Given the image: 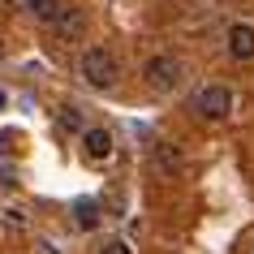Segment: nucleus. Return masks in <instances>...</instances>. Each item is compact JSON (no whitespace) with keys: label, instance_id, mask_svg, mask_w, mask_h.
<instances>
[{"label":"nucleus","instance_id":"obj_1","mask_svg":"<svg viewBox=\"0 0 254 254\" xmlns=\"http://www.w3.org/2000/svg\"><path fill=\"white\" fill-rule=\"evenodd\" d=\"M78 73L86 86H95V91H112L121 82V61L112 48H104V43H95V48H86L78 61Z\"/></svg>","mask_w":254,"mask_h":254},{"label":"nucleus","instance_id":"obj_2","mask_svg":"<svg viewBox=\"0 0 254 254\" xmlns=\"http://www.w3.org/2000/svg\"><path fill=\"white\" fill-rule=\"evenodd\" d=\"M142 78H147L151 91H177L181 78H186V65H181L173 52H155L147 65H142Z\"/></svg>","mask_w":254,"mask_h":254},{"label":"nucleus","instance_id":"obj_3","mask_svg":"<svg viewBox=\"0 0 254 254\" xmlns=\"http://www.w3.org/2000/svg\"><path fill=\"white\" fill-rule=\"evenodd\" d=\"M194 112L207 121H224L233 112V91H228L224 82H207L198 95H194Z\"/></svg>","mask_w":254,"mask_h":254},{"label":"nucleus","instance_id":"obj_4","mask_svg":"<svg viewBox=\"0 0 254 254\" xmlns=\"http://www.w3.org/2000/svg\"><path fill=\"white\" fill-rule=\"evenodd\" d=\"M112 151H117V138H112V129H104V125L82 129V155H86V164H104V160H112Z\"/></svg>","mask_w":254,"mask_h":254},{"label":"nucleus","instance_id":"obj_5","mask_svg":"<svg viewBox=\"0 0 254 254\" xmlns=\"http://www.w3.org/2000/svg\"><path fill=\"white\" fill-rule=\"evenodd\" d=\"M228 56L233 61H254V26L250 22H233L228 26Z\"/></svg>","mask_w":254,"mask_h":254},{"label":"nucleus","instance_id":"obj_6","mask_svg":"<svg viewBox=\"0 0 254 254\" xmlns=\"http://www.w3.org/2000/svg\"><path fill=\"white\" fill-rule=\"evenodd\" d=\"M56 35L61 39H82L86 35V13H82L78 4H65V13L56 17Z\"/></svg>","mask_w":254,"mask_h":254},{"label":"nucleus","instance_id":"obj_7","mask_svg":"<svg viewBox=\"0 0 254 254\" xmlns=\"http://www.w3.org/2000/svg\"><path fill=\"white\" fill-rule=\"evenodd\" d=\"M26 13L43 26H56V17L65 13V0H26Z\"/></svg>","mask_w":254,"mask_h":254},{"label":"nucleus","instance_id":"obj_8","mask_svg":"<svg viewBox=\"0 0 254 254\" xmlns=\"http://www.w3.org/2000/svg\"><path fill=\"white\" fill-rule=\"evenodd\" d=\"M99 220H104V215H99V202H95V198H78V202H73V224H78L82 233L99 228Z\"/></svg>","mask_w":254,"mask_h":254},{"label":"nucleus","instance_id":"obj_9","mask_svg":"<svg viewBox=\"0 0 254 254\" xmlns=\"http://www.w3.org/2000/svg\"><path fill=\"white\" fill-rule=\"evenodd\" d=\"M181 164H186V160H181V151H177L173 142H155V168H160L164 177H177V173H181Z\"/></svg>","mask_w":254,"mask_h":254},{"label":"nucleus","instance_id":"obj_10","mask_svg":"<svg viewBox=\"0 0 254 254\" xmlns=\"http://www.w3.org/2000/svg\"><path fill=\"white\" fill-rule=\"evenodd\" d=\"M56 121H61V129H82V108L78 104H65L61 112H56Z\"/></svg>","mask_w":254,"mask_h":254},{"label":"nucleus","instance_id":"obj_11","mask_svg":"<svg viewBox=\"0 0 254 254\" xmlns=\"http://www.w3.org/2000/svg\"><path fill=\"white\" fill-rule=\"evenodd\" d=\"M99 254H134V250H129V241H104V246H99Z\"/></svg>","mask_w":254,"mask_h":254},{"label":"nucleus","instance_id":"obj_12","mask_svg":"<svg viewBox=\"0 0 254 254\" xmlns=\"http://www.w3.org/2000/svg\"><path fill=\"white\" fill-rule=\"evenodd\" d=\"M4 104H9V95H4V91H0V108H4Z\"/></svg>","mask_w":254,"mask_h":254}]
</instances>
